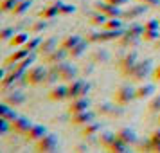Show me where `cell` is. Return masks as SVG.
Returning a JSON list of instances; mask_svg holds the SVG:
<instances>
[{
	"instance_id": "1",
	"label": "cell",
	"mask_w": 160,
	"mask_h": 153,
	"mask_svg": "<svg viewBox=\"0 0 160 153\" xmlns=\"http://www.w3.org/2000/svg\"><path fill=\"white\" fill-rule=\"evenodd\" d=\"M151 74H153V59H140V61H137V63L133 65V69H131L124 78L140 83V81L148 79Z\"/></svg>"
},
{
	"instance_id": "2",
	"label": "cell",
	"mask_w": 160,
	"mask_h": 153,
	"mask_svg": "<svg viewBox=\"0 0 160 153\" xmlns=\"http://www.w3.org/2000/svg\"><path fill=\"white\" fill-rule=\"evenodd\" d=\"M47 74H49V67L47 65H32L27 72L23 74V83L29 85V87L43 85Z\"/></svg>"
},
{
	"instance_id": "3",
	"label": "cell",
	"mask_w": 160,
	"mask_h": 153,
	"mask_svg": "<svg viewBox=\"0 0 160 153\" xmlns=\"http://www.w3.org/2000/svg\"><path fill=\"white\" fill-rule=\"evenodd\" d=\"M126 29H119V31H113V29H99V31H94L87 36V40L90 43H104V42H117L119 38L124 34Z\"/></svg>"
},
{
	"instance_id": "4",
	"label": "cell",
	"mask_w": 160,
	"mask_h": 153,
	"mask_svg": "<svg viewBox=\"0 0 160 153\" xmlns=\"http://www.w3.org/2000/svg\"><path fill=\"white\" fill-rule=\"evenodd\" d=\"M59 150V140L56 133H45L43 137L34 142V151L38 153H54Z\"/></svg>"
},
{
	"instance_id": "5",
	"label": "cell",
	"mask_w": 160,
	"mask_h": 153,
	"mask_svg": "<svg viewBox=\"0 0 160 153\" xmlns=\"http://www.w3.org/2000/svg\"><path fill=\"white\" fill-rule=\"evenodd\" d=\"M137 88H133L130 83H122V85H119L115 88V92H113V101L119 103V105H130L131 101H135L137 99V92H135Z\"/></svg>"
},
{
	"instance_id": "6",
	"label": "cell",
	"mask_w": 160,
	"mask_h": 153,
	"mask_svg": "<svg viewBox=\"0 0 160 153\" xmlns=\"http://www.w3.org/2000/svg\"><path fill=\"white\" fill-rule=\"evenodd\" d=\"M97 114L102 117H108V119H121V117L126 114V110H124L122 105H119V103H101L99 106H97Z\"/></svg>"
},
{
	"instance_id": "7",
	"label": "cell",
	"mask_w": 160,
	"mask_h": 153,
	"mask_svg": "<svg viewBox=\"0 0 160 153\" xmlns=\"http://www.w3.org/2000/svg\"><path fill=\"white\" fill-rule=\"evenodd\" d=\"M52 69L59 74V79L61 81L70 83V81L78 79V69H76V65H72V63L61 61V63H58V65H52Z\"/></svg>"
},
{
	"instance_id": "8",
	"label": "cell",
	"mask_w": 160,
	"mask_h": 153,
	"mask_svg": "<svg viewBox=\"0 0 160 153\" xmlns=\"http://www.w3.org/2000/svg\"><path fill=\"white\" fill-rule=\"evenodd\" d=\"M94 11H99V13H104L108 18H122V11L121 6H113L106 0H99L94 4Z\"/></svg>"
},
{
	"instance_id": "9",
	"label": "cell",
	"mask_w": 160,
	"mask_h": 153,
	"mask_svg": "<svg viewBox=\"0 0 160 153\" xmlns=\"http://www.w3.org/2000/svg\"><path fill=\"white\" fill-rule=\"evenodd\" d=\"M88 90H90V83L85 79H74L68 83V99L72 101L76 97H83V95L88 94Z\"/></svg>"
},
{
	"instance_id": "10",
	"label": "cell",
	"mask_w": 160,
	"mask_h": 153,
	"mask_svg": "<svg viewBox=\"0 0 160 153\" xmlns=\"http://www.w3.org/2000/svg\"><path fill=\"white\" fill-rule=\"evenodd\" d=\"M137 61H138L137 51H128L126 54H122V56L119 58V61H117V69H119V72L122 74V76H126V74L133 69V65H135Z\"/></svg>"
},
{
	"instance_id": "11",
	"label": "cell",
	"mask_w": 160,
	"mask_h": 153,
	"mask_svg": "<svg viewBox=\"0 0 160 153\" xmlns=\"http://www.w3.org/2000/svg\"><path fill=\"white\" fill-rule=\"evenodd\" d=\"M102 131V123L101 121H92V123L81 126V139L83 140H95L99 137V133Z\"/></svg>"
},
{
	"instance_id": "12",
	"label": "cell",
	"mask_w": 160,
	"mask_h": 153,
	"mask_svg": "<svg viewBox=\"0 0 160 153\" xmlns=\"http://www.w3.org/2000/svg\"><path fill=\"white\" fill-rule=\"evenodd\" d=\"M2 101L11 105V106H22L23 103L27 101V95L23 94L22 90H16V88H11V90H6L2 94Z\"/></svg>"
},
{
	"instance_id": "13",
	"label": "cell",
	"mask_w": 160,
	"mask_h": 153,
	"mask_svg": "<svg viewBox=\"0 0 160 153\" xmlns=\"http://www.w3.org/2000/svg\"><path fill=\"white\" fill-rule=\"evenodd\" d=\"M67 56H68V51L67 49H63V47H56L52 52H49L47 56H43V65L47 67H52V65H58V63H61V61H65Z\"/></svg>"
},
{
	"instance_id": "14",
	"label": "cell",
	"mask_w": 160,
	"mask_h": 153,
	"mask_svg": "<svg viewBox=\"0 0 160 153\" xmlns=\"http://www.w3.org/2000/svg\"><path fill=\"white\" fill-rule=\"evenodd\" d=\"M148 8L149 6H146V4H135V6H130V8H126L122 11V20H137L140 16H144L148 13Z\"/></svg>"
},
{
	"instance_id": "15",
	"label": "cell",
	"mask_w": 160,
	"mask_h": 153,
	"mask_svg": "<svg viewBox=\"0 0 160 153\" xmlns=\"http://www.w3.org/2000/svg\"><path fill=\"white\" fill-rule=\"evenodd\" d=\"M32 124H34V123L31 121L29 117H25V115H18L16 119L11 121L13 133H16V135H25V133L31 130V126H32Z\"/></svg>"
},
{
	"instance_id": "16",
	"label": "cell",
	"mask_w": 160,
	"mask_h": 153,
	"mask_svg": "<svg viewBox=\"0 0 160 153\" xmlns=\"http://www.w3.org/2000/svg\"><path fill=\"white\" fill-rule=\"evenodd\" d=\"M95 121V112L92 110H85V112H78L70 115V124L72 126H85V124Z\"/></svg>"
},
{
	"instance_id": "17",
	"label": "cell",
	"mask_w": 160,
	"mask_h": 153,
	"mask_svg": "<svg viewBox=\"0 0 160 153\" xmlns=\"http://www.w3.org/2000/svg\"><path fill=\"white\" fill-rule=\"evenodd\" d=\"M47 97L54 103H61L68 99V85H54V87L49 90Z\"/></svg>"
},
{
	"instance_id": "18",
	"label": "cell",
	"mask_w": 160,
	"mask_h": 153,
	"mask_svg": "<svg viewBox=\"0 0 160 153\" xmlns=\"http://www.w3.org/2000/svg\"><path fill=\"white\" fill-rule=\"evenodd\" d=\"M115 133H117V137L121 139V140H124L126 144H130V146H135L138 142L137 131L133 130V128H130V126H121Z\"/></svg>"
},
{
	"instance_id": "19",
	"label": "cell",
	"mask_w": 160,
	"mask_h": 153,
	"mask_svg": "<svg viewBox=\"0 0 160 153\" xmlns=\"http://www.w3.org/2000/svg\"><path fill=\"white\" fill-rule=\"evenodd\" d=\"M142 40V36H138V34H133V33H130V31L126 29L124 31V34L119 40H117V43L121 45L122 49H135L138 45V42Z\"/></svg>"
},
{
	"instance_id": "20",
	"label": "cell",
	"mask_w": 160,
	"mask_h": 153,
	"mask_svg": "<svg viewBox=\"0 0 160 153\" xmlns=\"http://www.w3.org/2000/svg\"><path fill=\"white\" fill-rule=\"evenodd\" d=\"M90 99H88L87 95H83V97H76V99H72L70 101V105H68V114L72 115V114H78V112H85V110H90Z\"/></svg>"
},
{
	"instance_id": "21",
	"label": "cell",
	"mask_w": 160,
	"mask_h": 153,
	"mask_svg": "<svg viewBox=\"0 0 160 153\" xmlns=\"http://www.w3.org/2000/svg\"><path fill=\"white\" fill-rule=\"evenodd\" d=\"M45 133H47V126L45 124H32L31 130L23 135V139L27 142H36V140H40V139L43 137Z\"/></svg>"
},
{
	"instance_id": "22",
	"label": "cell",
	"mask_w": 160,
	"mask_h": 153,
	"mask_svg": "<svg viewBox=\"0 0 160 153\" xmlns=\"http://www.w3.org/2000/svg\"><path fill=\"white\" fill-rule=\"evenodd\" d=\"M31 54V51L27 49V47H18L15 52H11L8 58L4 59V65H16L18 61H22L25 56H29Z\"/></svg>"
},
{
	"instance_id": "23",
	"label": "cell",
	"mask_w": 160,
	"mask_h": 153,
	"mask_svg": "<svg viewBox=\"0 0 160 153\" xmlns=\"http://www.w3.org/2000/svg\"><path fill=\"white\" fill-rule=\"evenodd\" d=\"M56 16H59V0H54L52 4L45 6V8L40 11V18H43V20H52V18H56Z\"/></svg>"
},
{
	"instance_id": "24",
	"label": "cell",
	"mask_w": 160,
	"mask_h": 153,
	"mask_svg": "<svg viewBox=\"0 0 160 153\" xmlns=\"http://www.w3.org/2000/svg\"><path fill=\"white\" fill-rule=\"evenodd\" d=\"M58 47V38H54V36H51V38H45L43 42H42V45L38 47V51H36V54L38 56H47L49 52H52L54 49Z\"/></svg>"
},
{
	"instance_id": "25",
	"label": "cell",
	"mask_w": 160,
	"mask_h": 153,
	"mask_svg": "<svg viewBox=\"0 0 160 153\" xmlns=\"http://www.w3.org/2000/svg\"><path fill=\"white\" fill-rule=\"evenodd\" d=\"M155 85L153 83H144V85H140V87H137V99L138 101H144V99H149V97H153L155 95Z\"/></svg>"
},
{
	"instance_id": "26",
	"label": "cell",
	"mask_w": 160,
	"mask_h": 153,
	"mask_svg": "<svg viewBox=\"0 0 160 153\" xmlns=\"http://www.w3.org/2000/svg\"><path fill=\"white\" fill-rule=\"evenodd\" d=\"M115 139H117L115 131H101V133H99V137H97V142L101 144V148L110 150V146L115 142Z\"/></svg>"
},
{
	"instance_id": "27",
	"label": "cell",
	"mask_w": 160,
	"mask_h": 153,
	"mask_svg": "<svg viewBox=\"0 0 160 153\" xmlns=\"http://www.w3.org/2000/svg\"><path fill=\"white\" fill-rule=\"evenodd\" d=\"M88 45H90V42H88L87 38H83L79 43L74 47V49H70V51H68V56H70V59H79L81 56H83V54L87 52Z\"/></svg>"
},
{
	"instance_id": "28",
	"label": "cell",
	"mask_w": 160,
	"mask_h": 153,
	"mask_svg": "<svg viewBox=\"0 0 160 153\" xmlns=\"http://www.w3.org/2000/svg\"><path fill=\"white\" fill-rule=\"evenodd\" d=\"M29 38H31V33L20 31V33H16L15 36L9 40V45H11V47H15V49H18V47H23V45L29 42Z\"/></svg>"
},
{
	"instance_id": "29",
	"label": "cell",
	"mask_w": 160,
	"mask_h": 153,
	"mask_svg": "<svg viewBox=\"0 0 160 153\" xmlns=\"http://www.w3.org/2000/svg\"><path fill=\"white\" fill-rule=\"evenodd\" d=\"M34 59H36V54H34V52H31L29 56H25L22 61H18V63H16L15 69H16V70H18L20 74H25V72H27V70L31 69V67H32Z\"/></svg>"
},
{
	"instance_id": "30",
	"label": "cell",
	"mask_w": 160,
	"mask_h": 153,
	"mask_svg": "<svg viewBox=\"0 0 160 153\" xmlns=\"http://www.w3.org/2000/svg\"><path fill=\"white\" fill-rule=\"evenodd\" d=\"M81 40V34H68V36H65L63 40H61V43H59V47H63V49H67V51H70V49H74L76 45L79 43Z\"/></svg>"
},
{
	"instance_id": "31",
	"label": "cell",
	"mask_w": 160,
	"mask_h": 153,
	"mask_svg": "<svg viewBox=\"0 0 160 153\" xmlns=\"http://www.w3.org/2000/svg\"><path fill=\"white\" fill-rule=\"evenodd\" d=\"M108 59H110V52L106 49H95L90 54V61L92 63H106Z\"/></svg>"
},
{
	"instance_id": "32",
	"label": "cell",
	"mask_w": 160,
	"mask_h": 153,
	"mask_svg": "<svg viewBox=\"0 0 160 153\" xmlns=\"http://www.w3.org/2000/svg\"><path fill=\"white\" fill-rule=\"evenodd\" d=\"M0 117H6V119H9V121H13V119L18 117V112L15 110V106H11V105L2 101L0 103Z\"/></svg>"
},
{
	"instance_id": "33",
	"label": "cell",
	"mask_w": 160,
	"mask_h": 153,
	"mask_svg": "<svg viewBox=\"0 0 160 153\" xmlns=\"http://www.w3.org/2000/svg\"><path fill=\"white\" fill-rule=\"evenodd\" d=\"M31 6H32V0H22V2H18L15 6V9L11 11V15L13 16H23L31 9Z\"/></svg>"
},
{
	"instance_id": "34",
	"label": "cell",
	"mask_w": 160,
	"mask_h": 153,
	"mask_svg": "<svg viewBox=\"0 0 160 153\" xmlns=\"http://www.w3.org/2000/svg\"><path fill=\"white\" fill-rule=\"evenodd\" d=\"M130 148H131L130 144H126L124 140H121V139L117 137V139H115V142L110 146L108 151H112V153H130V151H131Z\"/></svg>"
},
{
	"instance_id": "35",
	"label": "cell",
	"mask_w": 160,
	"mask_h": 153,
	"mask_svg": "<svg viewBox=\"0 0 160 153\" xmlns=\"http://www.w3.org/2000/svg\"><path fill=\"white\" fill-rule=\"evenodd\" d=\"M106 20H108V16L104 15V13H99V11H95L94 15L90 16V20H88V22H90V25H94V27H99V29H101L102 25L106 23Z\"/></svg>"
},
{
	"instance_id": "36",
	"label": "cell",
	"mask_w": 160,
	"mask_h": 153,
	"mask_svg": "<svg viewBox=\"0 0 160 153\" xmlns=\"http://www.w3.org/2000/svg\"><path fill=\"white\" fill-rule=\"evenodd\" d=\"M47 20H43V18H40V20H34V22L29 25V33L31 34H40V33H43L45 29H47Z\"/></svg>"
},
{
	"instance_id": "37",
	"label": "cell",
	"mask_w": 160,
	"mask_h": 153,
	"mask_svg": "<svg viewBox=\"0 0 160 153\" xmlns=\"http://www.w3.org/2000/svg\"><path fill=\"white\" fill-rule=\"evenodd\" d=\"M101 29H113V31L124 29V20H122V18H108L106 23L102 25Z\"/></svg>"
},
{
	"instance_id": "38",
	"label": "cell",
	"mask_w": 160,
	"mask_h": 153,
	"mask_svg": "<svg viewBox=\"0 0 160 153\" xmlns=\"http://www.w3.org/2000/svg\"><path fill=\"white\" fill-rule=\"evenodd\" d=\"M58 79H59V74L56 72L52 67H49V74H47V78H45V81H43V87L52 88L54 85H58Z\"/></svg>"
},
{
	"instance_id": "39",
	"label": "cell",
	"mask_w": 160,
	"mask_h": 153,
	"mask_svg": "<svg viewBox=\"0 0 160 153\" xmlns=\"http://www.w3.org/2000/svg\"><path fill=\"white\" fill-rule=\"evenodd\" d=\"M148 112L149 114H160V94L153 95L148 103Z\"/></svg>"
},
{
	"instance_id": "40",
	"label": "cell",
	"mask_w": 160,
	"mask_h": 153,
	"mask_svg": "<svg viewBox=\"0 0 160 153\" xmlns=\"http://www.w3.org/2000/svg\"><path fill=\"white\" fill-rule=\"evenodd\" d=\"M158 36H160L158 29H144V33H142V40L144 42H157Z\"/></svg>"
},
{
	"instance_id": "41",
	"label": "cell",
	"mask_w": 160,
	"mask_h": 153,
	"mask_svg": "<svg viewBox=\"0 0 160 153\" xmlns=\"http://www.w3.org/2000/svg\"><path fill=\"white\" fill-rule=\"evenodd\" d=\"M18 2H22V0H0V11L2 13H11Z\"/></svg>"
},
{
	"instance_id": "42",
	"label": "cell",
	"mask_w": 160,
	"mask_h": 153,
	"mask_svg": "<svg viewBox=\"0 0 160 153\" xmlns=\"http://www.w3.org/2000/svg\"><path fill=\"white\" fill-rule=\"evenodd\" d=\"M149 139L153 140V151H155V153H160V126L157 128V130L151 131Z\"/></svg>"
},
{
	"instance_id": "43",
	"label": "cell",
	"mask_w": 160,
	"mask_h": 153,
	"mask_svg": "<svg viewBox=\"0 0 160 153\" xmlns=\"http://www.w3.org/2000/svg\"><path fill=\"white\" fill-rule=\"evenodd\" d=\"M42 42H43V38H40V36H32V38H29V42L23 45V47H27L31 52H36L38 51V47L42 45Z\"/></svg>"
},
{
	"instance_id": "44",
	"label": "cell",
	"mask_w": 160,
	"mask_h": 153,
	"mask_svg": "<svg viewBox=\"0 0 160 153\" xmlns=\"http://www.w3.org/2000/svg\"><path fill=\"white\" fill-rule=\"evenodd\" d=\"M15 34H16V29L11 27V25H8V27H4V29L0 31V40H2V42H9Z\"/></svg>"
},
{
	"instance_id": "45",
	"label": "cell",
	"mask_w": 160,
	"mask_h": 153,
	"mask_svg": "<svg viewBox=\"0 0 160 153\" xmlns=\"http://www.w3.org/2000/svg\"><path fill=\"white\" fill-rule=\"evenodd\" d=\"M9 131H13V126H11V121L6 119V117H0V135L6 137Z\"/></svg>"
},
{
	"instance_id": "46",
	"label": "cell",
	"mask_w": 160,
	"mask_h": 153,
	"mask_svg": "<svg viewBox=\"0 0 160 153\" xmlns=\"http://www.w3.org/2000/svg\"><path fill=\"white\" fill-rule=\"evenodd\" d=\"M74 11H76V6H72V4H65V2H61L59 0V15H72Z\"/></svg>"
},
{
	"instance_id": "47",
	"label": "cell",
	"mask_w": 160,
	"mask_h": 153,
	"mask_svg": "<svg viewBox=\"0 0 160 153\" xmlns=\"http://www.w3.org/2000/svg\"><path fill=\"white\" fill-rule=\"evenodd\" d=\"M128 31L130 33H133V34H138V36H142V33H144V25H140V23H130V27H128Z\"/></svg>"
},
{
	"instance_id": "48",
	"label": "cell",
	"mask_w": 160,
	"mask_h": 153,
	"mask_svg": "<svg viewBox=\"0 0 160 153\" xmlns=\"http://www.w3.org/2000/svg\"><path fill=\"white\" fill-rule=\"evenodd\" d=\"M160 27V20L158 18H151L144 23V29H158Z\"/></svg>"
},
{
	"instance_id": "49",
	"label": "cell",
	"mask_w": 160,
	"mask_h": 153,
	"mask_svg": "<svg viewBox=\"0 0 160 153\" xmlns=\"http://www.w3.org/2000/svg\"><path fill=\"white\" fill-rule=\"evenodd\" d=\"M140 4H146L149 8H160V0H137Z\"/></svg>"
},
{
	"instance_id": "50",
	"label": "cell",
	"mask_w": 160,
	"mask_h": 153,
	"mask_svg": "<svg viewBox=\"0 0 160 153\" xmlns=\"http://www.w3.org/2000/svg\"><path fill=\"white\" fill-rule=\"evenodd\" d=\"M110 4H113V6H126V4H130V0H106Z\"/></svg>"
},
{
	"instance_id": "51",
	"label": "cell",
	"mask_w": 160,
	"mask_h": 153,
	"mask_svg": "<svg viewBox=\"0 0 160 153\" xmlns=\"http://www.w3.org/2000/svg\"><path fill=\"white\" fill-rule=\"evenodd\" d=\"M153 79H155V81H160V65L157 67L155 70H153Z\"/></svg>"
},
{
	"instance_id": "52",
	"label": "cell",
	"mask_w": 160,
	"mask_h": 153,
	"mask_svg": "<svg viewBox=\"0 0 160 153\" xmlns=\"http://www.w3.org/2000/svg\"><path fill=\"white\" fill-rule=\"evenodd\" d=\"M74 151H88V146L87 144H79L74 148Z\"/></svg>"
},
{
	"instance_id": "53",
	"label": "cell",
	"mask_w": 160,
	"mask_h": 153,
	"mask_svg": "<svg viewBox=\"0 0 160 153\" xmlns=\"http://www.w3.org/2000/svg\"><path fill=\"white\" fill-rule=\"evenodd\" d=\"M155 49H157V51H160V36H158V40L155 42Z\"/></svg>"
},
{
	"instance_id": "54",
	"label": "cell",
	"mask_w": 160,
	"mask_h": 153,
	"mask_svg": "<svg viewBox=\"0 0 160 153\" xmlns=\"http://www.w3.org/2000/svg\"><path fill=\"white\" fill-rule=\"evenodd\" d=\"M157 123H158V126H160V114H157Z\"/></svg>"
},
{
	"instance_id": "55",
	"label": "cell",
	"mask_w": 160,
	"mask_h": 153,
	"mask_svg": "<svg viewBox=\"0 0 160 153\" xmlns=\"http://www.w3.org/2000/svg\"><path fill=\"white\" fill-rule=\"evenodd\" d=\"M158 20H160V18H158Z\"/></svg>"
}]
</instances>
